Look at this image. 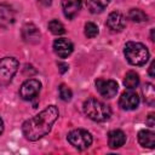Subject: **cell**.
Wrapping results in <instances>:
<instances>
[{"label":"cell","instance_id":"6da1fadb","mask_svg":"<svg viewBox=\"0 0 155 155\" xmlns=\"http://www.w3.org/2000/svg\"><path fill=\"white\" fill-rule=\"evenodd\" d=\"M58 114L59 113L56 105H50L45 108L38 115L23 122L22 125L23 136L31 142L42 138L51 131V127L57 120Z\"/></svg>","mask_w":155,"mask_h":155},{"label":"cell","instance_id":"d6986e66","mask_svg":"<svg viewBox=\"0 0 155 155\" xmlns=\"http://www.w3.org/2000/svg\"><path fill=\"white\" fill-rule=\"evenodd\" d=\"M128 18L132 22L142 23V22H145L148 19V16L142 10H139V8H131L130 12H128Z\"/></svg>","mask_w":155,"mask_h":155},{"label":"cell","instance_id":"7a4b0ae2","mask_svg":"<svg viewBox=\"0 0 155 155\" xmlns=\"http://www.w3.org/2000/svg\"><path fill=\"white\" fill-rule=\"evenodd\" d=\"M84 111L87 117L97 122L107 121L111 115L110 107L96 98H90L84 103Z\"/></svg>","mask_w":155,"mask_h":155},{"label":"cell","instance_id":"ac0fdd59","mask_svg":"<svg viewBox=\"0 0 155 155\" xmlns=\"http://www.w3.org/2000/svg\"><path fill=\"white\" fill-rule=\"evenodd\" d=\"M139 84V76L137 73L134 71H128L126 75H125V79H124V85L128 88V90H133L138 86Z\"/></svg>","mask_w":155,"mask_h":155},{"label":"cell","instance_id":"5b68a950","mask_svg":"<svg viewBox=\"0 0 155 155\" xmlns=\"http://www.w3.org/2000/svg\"><path fill=\"white\" fill-rule=\"evenodd\" d=\"M68 142L78 150H85L92 144V136L88 131L78 128L73 130L68 134Z\"/></svg>","mask_w":155,"mask_h":155},{"label":"cell","instance_id":"ba28073f","mask_svg":"<svg viewBox=\"0 0 155 155\" xmlns=\"http://www.w3.org/2000/svg\"><path fill=\"white\" fill-rule=\"evenodd\" d=\"M119 104H120L121 109H124V110H133L139 104V97L132 90L125 91L119 99Z\"/></svg>","mask_w":155,"mask_h":155},{"label":"cell","instance_id":"8992f818","mask_svg":"<svg viewBox=\"0 0 155 155\" xmlns=\"http://www.w3.org/2000/svg\"><path fill=\"white\" fill-rule=\"evenodd\" d=\"M40 88H41V84L38 80L35 79L25 80L19 88V96L24 101H31L39 94Z\"/></svg>","mask_w":155,"mask_h":155},{"label":"cell","instance_id":"7c38bea8","mask_svg":"<svg viewBox=\"0 0 155 155\" xmlns=\"http://www.w3.org/2000/svg\"><path fill=\"white\" fill-rule=\"evenodd\" d=\"M126 143V134L121 130H113L108 134V144L111 149L121 148Z\"/></svg>","mask_w":155,"mask_h":155},{"label":"cell","instance_id":"d4e9b609","mask_svg":"<svg viewBox=\"0 0 155 155\" xmlns=\"http://www.w3.org/2000/svg\"><path fill=\"white\" fill-rule=\"evenodd\" d=\"M155 67V62H151V64H150V67H149V75L151 76V78H154L155 76V73H154V68Z\"/></svg>","mask_w":155,"mask_h":155},{"label":"cell","instance_id":"3957f363","mask_svg":"<svg viewBox=\"0 0 155 155\" xmlns=\"http://www.w3.org/2000/svg\"><path fill=\"white\" fill-rule=\"evenodd\" d=\"M124 54L127 62L132 65H144L149 59L148 48L143 44L134 41H130L125 45Z\"/></svg>","mask_w":155,"mask_h":155},{"label":"cell","instance_id":"4316f807","mask_svg":"<svg viewBox=\"0 0 155 155\" xmlns=\"http://www.w3.org/2000/svg\"><path fill=\"white\" fill-rule=\"evenodd\" d=\"M2 132H4V121H2V119L0 117V136L2 134Z\"/></svg>","mask_w":155,"mask_h":155},{"label":"cell","instance_id":"8fae6325","mask_svg":"<svg viewBox=\"0 0 155 155\" xmlns=\"http://www.w3.org/2000/svg\"><path fill=\"white\" fill-rule=\"evenodd\" d=\"M81 0H62V10L67 18H74L81 10Z\"/></svg>","mask_w":155,"mask_h":155},{"label":"cell","instance_id":"2e32d148","mask_svg":"<svg viewBox=\"0 0 155 155\" xmlns=\"http://www.w3.org/2000/svg\"><path fill=\"white\" fill-rule=\"evenodd\" d=\"M110 0H86V5L92 13H99L102 12L108 5Z\"/></svg>","mask_w":155,"mask_h":155},{"label":"cell","instance_id":"484cf974","mask_svg":"<svg viewBox=\"0 0 155 155\" xmlns=\"http://www.w3.org/2000/svg\"><path fill=\"white\" fill-rule=\"evenodd\" d=\"M39 2H41L42 5H45V6H48V5H51V2H52V0H38Z\"/></svg>","mask_w":155,"mask_h":155},{"label":"cell","instance_id":"277c9868","mask_svg":"<svg viewBox=\"0 0 155 155\" xmlns=\"http://www.w3.org/2000/svg\"><path fill=\"white\" fill-rule=\"evenodd\" d=\"M19 63L13 57H4L0 59V85H7L17 73Z\"/></svg>","mask_w":155,"mask_h":155},{"label":"cell","instance_id":"e0dca14e","mask_svg":"<svg viewBox=\"0 0 155 155\" xmlns=\"http://www.w3.org/2000/svg\"><path fill=\"white\" fill-rule=\"evenodd\" d=\"M142 93L144 96V101L145 103H148L149 105H153L154 102H155V90H154V86L153 84H145L143 87H142Z\"/></svg>","mask_w":155,"mask_h":155},{"label":"cell","instance_id":"9a60e30c","mask_svg":"<svg viewBox=\"0 0 155 155\" xmlns=\"http://www.w3.org/2000/svg\"><path fill=\"white\" fill-rule=\"evenodd\" d=\"M138 142L142 147L153 149L155 147V133L149 130H142L138 132Z\"/></svg>","mask_w":155,"mask_h":155},{"label":"cell","instance_id":"cb8c5ba5","mask_svg":"<svg viewBox=\"0 0 155 155\" xmlns=\"http://www.w3.org/2000/svg\"><path fill=\"white\" fill-rule=\"evenodd\" d=\"M58 67H59L61 73H64L65 70H68V64H67V63H62V62H59V63H58Z\"/></svg>","mask_w":155,"mask_h":155},{"label":"cell","instance_id":"44dd1931","mask_svg":"<svg viewBox=\"0 0 155 155\" xmlns=\"http://www.w3.org/2000/svg\"><path fill=\"white\" fill-rule=\"evenodd\" d=\"M97 34H98V27L92 22H87L85 24V35L87 38L92 39V38L97 36Z\"/></svg>","mask_w":155,"mask_h":155},{"label":"cell","instance_id":"7402d4cb","mask_svg":"<svg viewBox=\"0 0 155 155\" xmlns=\"http://www.w3.org/2000/svg\"><path fill=\"white\" fill-rule=\"evenodd\" d=\"M58 91H59V97H61V99H62V101L68 102V101H70V99H71V96H73L71 90H70L69 87H67L65 85H63V84H62V85H59Z\"/></svg>","mask_w":155,"mask_h":155},{"label":"cell","instance_id":"4fadbf2b","mask_svg":"<svg viewBox=\"0 0 155 155\" xmlns=\"http://www.w3.org/2000/svg\"><path fill=\"white\" fill-rule=\"evenodd\" d=\"M22 34H23V39H24L27 42L36 44V42H39V40H40V31H39V29H38L33 23L25 24V25L23 27Z\"/></svg>","mask_w":155,"mask_h":155},{"label":"cell","instance_id":"603a6c76","mask_svg":"<svg viewBox=\"0 0 155 155\" xmlns=\"http://www.w3.org/2000/svg\"><path fill=\"white\" fill-rule=\"evenodd\" d=\"M147 124H148L150 127H153V126L155 125V122H154V114H153V113H150V114H149L148 120H147Z\"/></svg>","mask_w":155,"mask_h":155},{"label":"cell","instance_id":"52a82bcc","mask_svg":"<svg viewBox=\"0 0 155 155\" xmlns=\"http://www.w3.org/2000/svg\"><path fill=\"white\" fill-rule=\"evenodd\" d=\"M117 82L114 80H104L98 79L96 81V88L101 96L105 98H113L117 93Z\"/></svg>","mask_w":155,"mask_h":155},{"label":"cell","instance_id":"9c48e42d","mask_svg":"<svg viewBox=\"0 0 155 155\" xmlns=\"http://www.w3.org/2000/svg\"><path fill=\"white\" fill-rule=\"evenodd\" d=\"M73 48H74V46H73L71 41L68 40V39H64V38L57 39L53 42V51L61 58L68 57L73 52Z\"/></svg>","mask_w":155,"mask_h":155},{"label":"cell","instance_id":"30bf717a","mask_svg":"<svg viewBox=\"0 0 155 155\" xmlns=\"http://www.w3.org/2000/svg\"><path fill=\"white\" fill-rule=\"evenodd\" d=\"M107 25L111 31H121L126 25V18L122 13L114 11L108 16Z\"/></svg>","mask_w":155,"mask_h":155},{"label":"cell","instance_id":"ffe728a7","mask_svg":"<svg viewBox=\"0 0 155 155\" xmlns=\"http://www.w3.org/2000/svg\"><path fill=\"white\" fill-rule=\"evenodd\" d=\"M48 29L52 34L54 35H61V34H64L65 33V29H64V25L57 21V19H52L50 23H48Z\"/></svg>","mask_w":155,"mask_h":155},{"label":"cell","instance_id":"5bb4252c","mask_svg":"<svg viewBox=\"0 0 155 155\" xmlns=\"http://www.w3.org/2000/svg\"><path fill=\"white\" fill-rule=\"evenodd\" d=\"M15 22V12L8 5H0V27H8Z\"/></svg>","mask_w":155,"mask_h":155}]
</instances>
